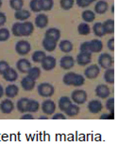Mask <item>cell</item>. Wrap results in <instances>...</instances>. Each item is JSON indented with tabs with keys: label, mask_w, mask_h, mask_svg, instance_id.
Returning <instances> with one entry per match:
<instances>
[{
	"label": "cell",
	"mask_w": 118,
	"mask_h": 146,
	"mask_svg": "<svg viewBox=\"0 0 118 146\" xmlns=\"http://www.w3.org/2000/svg\"><path fill=\"white\" fill-rule=\"evenodd\" d=\"M11 33L15 37H22V23L16 22L11 27Z\"/></svg>",
	"instance_id": "74e56055"
},
{
	"label": "cell",
	"mask_w": 118,
	"mask_h": 146,
	"mask_svg": "<svg viewBox=\"0 0 118 146\" xmlns=\"http://www.w3.org/2000/svg\"><path fill=\"white\" fill-rule=\"evenodd\" d=\"M103 106L101 102L98 100H92L88 104V109L92 114H98L102 110Z\"/></svg>",
	"instance_id": "9a60e30c"
},
{
	"label": "cell",
	"mask_w": 118,
	"mask_h": 146,
	"mask_svg": "<svg viewBox=\"0 0 118 146\" xmlns=\"http://www.w3.org/2000/svg\"><path fill=\"white\" fill-rule=\"evenodd\" d=\"M66 116L62 113H56L52 116V119H65Z\"/></svg>",
	"instance_id": "816d5d0a"
},
{
	"label": "cell",
	"mask_w": 118,
	"mask_h": 146,
	"mask_svg": "<svg viewBox=\"0 0 118 146\" xmlns=\"http://www.w3.org/2000/svg\"><path fill=\"white\" fill-rule=\"evenodd\" d=\"M93 33L96 37H103L104 35H106L104 29H103L102 23H100V22L94 23L93 26Z\"/></svg>",
	"instance_id": "f1b7e54d"
},
{
	"label": "cell",
	"mask_w": 118,
	"mask_h": 146,
	"mask_svg": "<svg viewBox=\"0 0 118 146\" xmlns=\"http://www.w3.org/2000/svg\"><path fill=\"white\" fill-rule=\"evenodd\" d=\"M100 73V68L98 65H91L84 70V76L87 79H96Z\"/></svg>",
	"instance_id": "52a82bcc"
},
{
	"label": "cell",
	"mask_w": 118,
	"mask_h": 146,
	"mask_svg": "<svg viewBox=\"0 0 118 146\" xmlns=\"http://www.w3.org/2000/svg\"><path fill=\"white\" fill-rule=\"evenodd\" d=\"M34 117L32 116V114H26L24 113V115H22L21 119H33Z\"/></svg>",
	"instance_id": "f5cc1de1"
},
{
	"label": "cell",
	"mask_w": 118,
	"mask_h": 146,
	"mask_svg": "<svg viewBox=\"0 0 118 146\" xmlns=\"http://www.w3.org/2000/svg\"><path fill=\"white\" fill-rule=\"evenodd\" d=\"M40 119H47V116H40Z\"/></svg>",
	"instance_id": "11a10c76"
},
{
	"label": "cell",
	"mask_w": 118,
	"mask_h": 146,
	"mask_svg": "<svg viewBox=\"0 0 118 146\" xmlns=\"http://www.w3.org/2000/svg\"><path fill=\"white\" fill-rule=\"evenodd\" d=\"M114 113H104L100 116V119H113Z\"/></svg>",
	"instance_id": "c3c4849f"
},
{
	"label": "cell",
	"mask_w": 118,
	"mask_h": 146,
	"mask_svg": "<svg viewBox=\"0 0 118 146\" xmlns=\"http://www.w3.org/2000/svg\"><path fill=\"white\" fill-rule=\"evenodd\" d=\"M76 3L79 8H87L92 4L89 0H76Z\"/></svg>",
	"instance_id": "7dc6e473"
},
{
	"label": "cell",
	"mask_w": 118,
	"mask_h": 146,
	"mask_svg": "<svg viewBox=\"0 0 118 146\" xmlns=\"http://www.w3.org/2000/svg\"><path fill=\"white\" fill-rule=\"evenodd\" d=\"M76 76H77V73H75V72L66 73V74L63 76V78H62L63 84H66V86H73L74 82H75V79H76Z\"/></svg>",
	"instance_id": "1f68e13d"
},
{
	"label": "cell",
	"mask_w": 118,
	"mask_h": 146,
	"mask_svg": "<svg viewBox=\"0 0 118 146\" xmlns=\"http://www.w3.org/2000/svg\"><path fill=\"white\" fill-rule=\"evenodd\" d=\"M10 6L15 11L22 10L24 7V0H10Z\"/></svg>",
	"instance_id": "f35d334b"
},
{
	"label": "cell",
	"mask_w": 118,
	"mask_h": 146,
	"mask_svg": "<svg viewBox=\"0 0 118 146\" xmlns=\"http://www.w3.org/2000/svg\"><path fill=\"white\" fill-rule=\"evenodd\" d=\"M2 76H3V78H4L5 81L10 82V83H13V82H15L17 79H18V73H17V71L15 70V69L10 68V66L4 73H3Z\"/></svg>",
	"instance_id": "4fadbf2b"
},
{
	"label": "cell",
	"mask_w": 118,
	"mask_h": 146,
	"mask_svg": "<svg viewBox=\"0 0 118 146\" xmlns=\"http://www.w3.org/2000/svg\"><path fill=\"white\" fill-rule=\"evenodd\" d=\"M10 33L7 28H0V42H6L10 39Z\"/></svg>",
	"instance_id": "60d3db41"
},
{
	"label": "cell",
	"mask_w": 118,
	"mask_h": 146,
	"mask_svg": "<svg viewBox=\"0 0 118 146\" xmlns=\"http://www.w3.org/2000/svg\"><path fill=\"white\" fill-rule=\"evenodd\" d=\"M59 48L62 50L63 53H70V52L73 50L74 46L73 43L69 40H62L60 41L59 44Z\"/></svg>",
	"instance_id": "cb8c5ba5"
},
{
	"label": "cell",
	"mask_w": 118,
	"mask_h": 146,
	"mask_svg": "<svg viewBox=\"0 0 118 146\" xmlns=\"http://www.w3.org/2000/svg\"><path fill=\"white\" fill-rule=\"evenodd\" d=\"M89 44H90L92 53H99L103 49V43L99 39H93L89 41Z\"/></svg>",
	"instance_id": "ffe728a7"
},
{
	"label": "cell",
	"mask_w": 118,
	"mask_h": 146,
	"mask_svg": "<svg viewBox=\"0 0 118 146\" xmlns=\"http://www.w3.org/2000/svg\"><path fill=\"white\" fill-rule=\"evenodd\" d=\"M42 111L47 116L48 115H53L56 111V104L54 103L52 100H45L44 103L42 104Z\"/></svg>",
	"instance_id": "8992f818"
},
{
	"label": "cell",
	"mask_w": 118,
	"mask_h": 146,
	"mask_svg": "<svg viewBox=\"0 0 118 146\" xmlns=\"http://www.w3.org/2000/svg\"><path fill=\"white\" fill-rule=\"evenodd\" d=\"M10 68V65H9V63L7 62V61H0V74H3L7 69Z\"/></svg>",
	"instance_id": "bcb514c9"
},
{
	"label": "cell",
	"mask_w": 118,
	"mask_h": 146,
	"mask_svg": "<svg viewBox=\"0 0 118 146\" xmlns=\"http://www.w3.org/2000/svg\"><path fill=\"white\" fill-rule=\"evenodd\" d=\"M89 1H90L91 3H93V2H96V0H89Z\"/></svg>",
	"instance_id": "9f6ffc18"
},
{
	"label": "cell",
	"mask_w": 118,
	"mask_h": 146,
	"mask_svg": "<svg viewBox=\"0 0 118 146\" xmlns=\"http://www.w3.org/2000/svg\"><path fill=\"white\" fill-rule=\"evenodd\" d=\"M81 18L85 23H92L96 19V13H94V11L91 10H85L82 11Z\"/></svg>",
	"instance_id": "d4e9b609"
},
{
	"label": "cell",
	"mask_w": 118,
	"mask_h": 146,
	"mask_svg": "<svg viewBox=\"0 0 118 146\" xmlns=\"http://www.w3.org/2000/svg\"><path fill=\"white\" fill-rule=\"evenodd\" d=\"M30 68H31V63L28 59H25V58H22V59L18 60L16 63L17 70L20 71L21 73H28Z\"/></svg>",
	"instance_id": "30bf717a"
},
{
	"label": "cell",
	"mask_w": 118,
	"mask_h": 146,
	"mask_svg": "<svg viewBox=\"0 0 118 146\" xmlns=\"http://www.w3.org/2000/svg\"><path fill=\"white\" fill-rule=\"evenodd\" d=\"M79 106L77 104H71L70 106L67 107V109L64 111V113L67 115L68 117H75L77 115H79Z\"/></svg>",
	"instance_id": "4dcf8cb0"
},
{
	"label": "cell",
	"mask_w": 118,
	"mask_h": 146,
	"mask_svg": "<svg viewBox=\"0 0 118 146\" xmlns=\"http://www.w3.org/2000/svg\"><path fill=\"white\" fill-rule=\"evenodd\" d=\"M85 83V78H84V76H82V75H80V74H77L76 76V79H75V82H74V84H73V86H83Z\"/></svg>",
	"instance_id": "ee69618b"
},
{
	"label": "cell",
	"mask_w": 118,
	"mask_h": 146,
	"mask_svg": "<svg viewBox=\"0 0 118 146\" xmlns=\"http://www.w3.org/2000/svg\"><path fill=\"white\" fill-rule=\"evenodd\" d=\"M71 101H73L76 104H83L87 101V93L82 89L74 90L71 94Z\"/></svg>",
	"instance_id": "277c9868"
},
{
	"label": "cell",
	"mask_w": 118,
	"mask_h": 146,
	"mask_svg": "<svg viewBox=\"0 0 118 146\" xmlns=\"http://www.w3.org/2000/svg\"><path fill=\"white\" fill-rule=\"evenodd\" d=\"M34 31V25L30 21H24L22 23V34L23 36H30Z\"/></svg>",
	"instance_id": "7402d4cb"
},
{
	"label": "cell",
	"mask_w": 118,
	"mask_h": 146,
	"mask_svg": "<svg viewBox=\"0 0 118 146\" xmlns=\"http://www.w3.org/2000/svg\"><path fill=\"white\" fill-rule=\"evenodd\" d=\"M45 37L58 42V41L60 40V31L57 28H50L45 31Z\"/></svg>",
	"instance_id": "2e32d148"
},
{
	"label": "cell",
	"mask_w": 118,
	"mask_h": 146,
	"mask_svg": "<svg viewBox=\"0 0 118 146\" xmlns=\"http://www.w3.org/2000/svg\"><path fill=\"white\" fill-rule=\"evenodd\" d=\"M30 8L31 11H33V13H40L41 9H40V6H39V0H30Z\"/></svg>",
	"instance_id": "b9f144b4"
},
{
	"label": "cell",
	"mask_w": 118,
	"mask_h": 146,
	"mask_svg": "<svg viewBox=\"0 0 118 146\" xmlns=\"http://www.w3.org/2000/svg\"><path fill=\"white\" fill-rule=\"evenodd\" d=\"M6 22H7V16L4 13L0 11V28L3 27L6 24Z\"/></svg>",
	"instance_id": "f907efd6"
},
{
	"label": "cell",
	"mask_w": 118,
	"mask_h": 146,
	"mask_svg": "<svg viewBox=\"0 0 118 146\" xmlns=\"http://www.w3.org/2000/svg\"><path fill=\"white\" fill-rule=\"evenodd\" d=\"M14 17L18 21H27V20L30 17V11L26 10V9H22V10L16 11L14 13Z\"/></svg>",
	"instance_id": "603a6c76"
},
{
	"label": "cell",
	"mask_w": 118,
	"mask_h": 146,
	"mask_svg": "<svg viewBox=\"0 0 118 146\" xmlns=\"http://www.w3.org/2000/svg\"><path fill=\"white\" fill-rule=\"evenodd\" d=\"M109 9V4L105 0H99L96 2L94 6V13L97 14H104Z\"/></svg>",
	"instance_id": "d6986e66"
},
{
	"label": "cell",
	"mask_w": 118,
	"mask_h": 146,
	"mask_svg": "<svg viewBox=\"0 0 118 146\" xmlns=\"http://www.w3.org/2000/svg\"><path fill=\"white\" fill-rule=\"evenodd\" d=\"M39 6L41 11H49L52 10L54 6V1L53 0H39Z\"/></svg>",
	"instance_id": "83f0119b"
},
{
	"label": "cell",
	"mask_w": 118,
	"mask_h": 146,
	"mask_svg": "<svg viewBox=\"0 0 118 146\" xmlns=\"http://www.w3.org/2000/svg\"><path fill=\"white\" fill-rule=\"evenodd\" d=\"M19 93V88L16 84H11L10 86H8L5 89V95L7 96L9 99H13L15 98Z\"/></svg>",
	"instance_id": "44dd1931"
},
{
	"label": "cell",
	"mask_w": 118,
	"mask_h": 146,
	"mask_svg": "<svg viewBox=\"0 0 118 146\" xmlns=\"http://www.w3.org/2000/svg\"><path fill=\"white\" fill-rule=\"evenodd\" d=\"M42 45L44 46L45 50L47 52H53L57 48V46H58L56 41L48 39V38H45V37L44 38V40H43Z\"/></svg>",
	"instance_id": "ac0fdd59"
},
{
	"label": "cell",
	"mask_w": 118,
	"mask_h": 146,
	"mask_svg": "<svg viewBox=\"0 0 118 146\" xmlns=\"http://www.w3.org/2000/svg\"><path fill=\"white\" fill-rule=\"evenodd\" d=\"M77 65L81 66H85L89 65L92 61V54H87V53H83V52H79L77 56Z\"/></svg>",
	"instance_id": "5bb4252c"
},
{
	"label": "cell",
	"mask_w": 118,
	"mask_h": 146,
	"mask_svg": "<svg viewBox=\"0 0 118 146\" xmlns=\"http://www.w3.org/2000/svg\"><path fill=\"white\" fill-rule=\"evenodd\" d=\"M79 50H80V52H83V53L92 54V51L90 49V44H89L88 41H86V42H83V43L80 44Z\"/></svg>",
	"instance_id": "7bdbcfd3"
},
{
	"label": "cell",
	"mask_w": 118,
	"mask_h": 146,
	"mask_svg": "<svg viewBox=\"0 0 118 146\" xmlns=\"http://www.w3.org/2000/svg\"><path fill=\"white\" fill-rule=\"evenodd\" d=\"M35 23L36 27L39 29H45L48 24V17L47 14L45 13H39L35 18Z\"/></svg>",
	"instance_id": "e0dca14e"
},
{
	"label": "cell",
	"mask_w": 118,
	"mask_h": 146,
	"mask_svg": "<svg viewBox=\"0 0 118 146\" xmlns=\"http://www.w3.org/2000/svg\"><path fill=\"white\" fill-rule=\"evenodd\" d=\"M28 76H30L31 79L36 81L41 76V69L38 66H31L30 70L28 71Z\"/></svg>",
	"instance_id": "d590c367"
},
{
	"label": "cell",
	"mask_w": 118,
	"mask_h": 146,
	"mask_svg": "<svg viewBox=\"0 0 118 146\" xmlns=\"http://www.w3.org/2000/svg\"><path fill=\"white\" fill-rule=\"evenodd\" d=\"M107 48L110 49L111 51H113L114 50V38L111 37L110 39L108 40L107 42Z\"/></svg>",
	"instance_id": "681fc988"
},
{
	"label": "cell",
	"mask_w": 118,
	"mask_h": 146,
	"mask_svg": "<svg viewBox=\"0 0 118 146\" xmlns=\"http://www.w3.org/2000/svg\"><path fill=\"white\" fill-rule=\"evenodd\" d=\"M4 94H5V89L3 88V86L0 84V99H1L3 96H4Z\"/></svg>",
	"instance_id": "db71d44e"
},
{
	"label": "cell",
	"mask_w": 118,
	"mask_h": 146,
	"mask_svg": "<svg viewBox=\"0 0 118 146\" xmlns=\"http://www.w3.org/2000/svg\"><path fill=\"white\" fill-rule=\"evenodd\" d=\"M71 104H72V101L70 98L67 97V96H62L59 101V108L62 110V112H64Z\"/></svg>",
	"instance_id": "f546056e"
},
{
	"label": "cell",
	"mask_w": 118,
	"mask_h": 146,
	"mask_svg": "<svg viewBox=\"0 0 118 146\" xmlns=\"http://www.w3.org/2000/svg\"><path fill=\"white\" fill-rule=\"evenodd\" d=\"M14 109V104L10 99H5L0 103V111L3 114H10Z\"/></svg>",
	"instance_id": "8fae6325"
},
{
	"label": "cell",
	"mask_w": 118,
	"mask_h": 146,
	"mask_svg": "<svg viewBox=\"0 0 118 146\" xmlns=\"http://www.w3.org/2000/svg\"><path fill=\"white\" fill-rule=\"evenodd\" d=\"M36 81L31 79L30 76H25L21 81V86L25 91H31L35 87Z\"/></svg>",
	"instance_id": "7c38bea8"
},
{
	"label": "cell",
	"mask_w": 118,
	"mask_h": 146,
	"mask_svg": "<svg viewBox=\"0 0 118 146\" xmlns=\"http://www.w3.org/2000/svg\"><path fill=\"white\" fill-rule=\"evenodd\" d=\"M104 80L107 84H114V69L113 68H107L104 73Z\"/></svg>",
	"instance_id": "d6a6232c"
},
{
	"label": "cell",
	"mask_w": 118,
	"mask_h": 146,
	"mask_svg": "<svg viewBox=\"0 0 118 146\" xmlns=\"http://www.w3.org/2000/svg\"><path fill=\"white\" fill-rule=\"evenodd\" d=\"M60 68L62 69H64V70L71 69L75 66V59L71 55H64L63 57L60 58Z\"/></svg>",
	"instance_id": "ba28073f"
},
{
	"label": "cell",
	"mask_w": 118,
	"mask_h": 146,
	"mask_svg": "<svg viewBox=\"0 0 118 146\" xmlns=\"http://www.w3.org/2000/svg\"><path fill=\"white\" fill-rule=\"evenodd\" d=\"M105 34H111L114 33V21L113 19H108L102 23Z\"/></svg>",
	"instance_id": "484cf974"
},
{
	"label": "cell",
	"mask_w": 118,
	"mask_h": 146,
	"mask_svg": "<svg viewBox=\"0 0 118 146\" xmlns=\"http://www.w3.org/2000/svg\"><path fill=\"white\" fill-rule=\"evenodd\" d=\"M40 108V104L36 100H28V106H27V112L28 113H35Z\"/></svg>",
	"instance_id": "836d02e7"
},
{
	"label": "cell",
	"mask_w": 118,
	"mask_h": 146,
	"mask_svg": "<svg viewBox=\"0 0 118 146\" xmlns=\"http://www.w3.org/2000/svg\"><path fill=\"white\" fill-rule=\"evenodd\" d=\"M77 33L80 35H83V36H86L88 34L91 33V27L89 26L88 23H80V24L77 26Z\"/></svg>",
	"instance_id": "4316f807"
},
{
	"label": "cell",
	"mask_w": 118,
	"mask_h": 146,
	"mask_svg": "<svg viewBox=\"0 0 118 146\" xmlns=\"http://www.w3.org/2000/svg\"><path fill=\"white\" fill-rule=\"evenodd\" d=\"M98 65L99 68L107 69L110 68L113 65V57L109 53H101L98 57Z\"/></svg>",
	"instance_id": "3957f363"
},
{
	"label": "cell",
	"mask_w": 118,
	"mask_h": 146,
	"mask_svg": "<svg viewBox=\"0 0 118 146\" xmlns=\"http://www.w3.org/2000/svg\"><path fill=\"white\" fill-rule=\"evenodd\" d=\"M38 94L41 97L44 98H49L54 95L55 93V87L49 83H42L38 86Z\"/></svg>",
	"instance_id": "6da1fadb"
},
{
	"label": "cell",
	"mask_w": 118,
	"mask_h": 146,
	"mask_svg": "<svg viewBox=\"0 0 118 146\" xmlns=\"http://www.w3.org/2000/svg\"><path fill=\"white\" fill-rule=\"evenodd\" d=\"M75 4V0H60V6L62 10L69 11L73 8Z\"/></svg>",
	"instance_id": "ab89813d"
},
{
	"label": "cell",
	"mask_w": 118,
	"mask_h": 146,
	"mask_svg": "<svg viewBox=\"0 0 118 146\" xmlns=\"http://www.w3.org/2000/svg\"><path fill=\"white\" fill-rule=\"evenodd\" d=\"M28 100H30V99H28V98H22L17 102L16 106H17V109H18L19 112H21L23 114L27 113V106H28Z\"/></svg>",
	"instance_id": "e575fe53"
},
{
	"label": "cell",
	"mask_w": 118,
	"mask_h": 146,
	"mask_svg": "<svg viewBox=\"0 0 118 146\" xmlns=\"http://www.w3.org/2000/svg\"><path fill=\"white\" fill-rule=\"evenodd\" d=\"M47 56L45 51L43 50H36L32 53V61L34 63H41L45 57Z\"/></svg>",
	"instance_id": "8d00e7d4"
},
{
	"label": "cell",
	"mask_w": 118,
	"mask_h": 146,
	"mask_svg": "<svg viewBox=\"0 0 118 146\" xmlns=\"http://www.w3.org/2000/svg\"><path fill=\"white\" fill-rule=\"evenodd\" d=\"M96 94L100 99H108L111 94V91L107 84H101L96 87Z\"/></svg>",
	"instance_id": "9c48e42d"
},
{
	"label": "cell",
	"mask_w": 118,
	"mask_h": 146,
	"mask_svg": "<svg viewBox=\"0 0 118 146\" xmlns=\"http://www.w3.org/2000/svg\"><path fill=\"white\" fill-rule=\"evenodd\" d=\"M106 108L108 111H110L111 113H114V99L110 98L108 99V101L106 102Z\"/></svg>",
	"instance_id": "f6af8a7d"
},
{
	"label": "cell",
	"mask_w": 118,
	"mask_h": 146,
	"mask_svg": "<svg viewBox=\"0 0 118 146\" xmlns=\"http://www.w3.org/2000/svg\"><path fill=\"white\" fill-rule=\"evenodd\" d=\"M42 65V68H44L45 71H50L56 68L57 65V61L56 58L51 56V55H48V56H45V59L41 62Z\"/></svg>",
	"instance_id": "5b68a950"
},
{
	"label": "cell",
	"mask_w": 118,
	"mask_h": 146,
	"mask_svg": "<svg viewBox=\"0 0 118 146\" xmlns=\"http://www.w3.org/2000/svg\"><path fill=\"white\" fill-rule=\"evenodd\" d=\"M31 50L30 43L27 40H20L16 43L15 45V51L19 55L25 56V55L28 54Z\"/></svg>",
	"instance_id": "7a4b0ae2"
},
{
	"label": "cell",
	"mask_w": 118,
	"mask_h": 146,
	"mask_svg": "<svg viewBox=\"0 0 118 146\" xmlns=\"http://www.w3.org/2000/svg\"><path fill=\"white\" fill-rule=\"evenodd\" d=\"M2 7V0H0V8Z\"/></svg>",
	"instance_id": "6f0895ef"
}]
</instances>
